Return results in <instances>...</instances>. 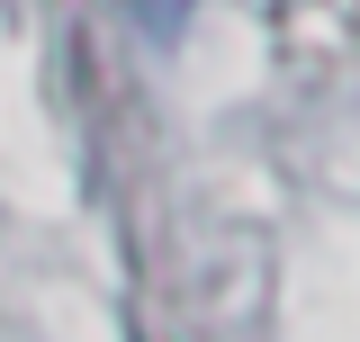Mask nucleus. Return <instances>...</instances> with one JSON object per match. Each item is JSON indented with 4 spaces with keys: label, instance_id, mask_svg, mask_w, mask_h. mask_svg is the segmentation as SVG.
<instances>
[{
    "label": "nucleus",
    "instance_id": "1",
    "mask_svg": "<svg viewBox=\"0 0 360 342\" xmlns=\"http://www.w3.org/2000/svg\"><path fill=\"white\" fill-rule=\"evenodd\" d=\"M144 18H153V27H172V18H180V0H144Z\"/></svg>",
    "mask_w": 360,
    "mask_h": 342
}]
</instances>
